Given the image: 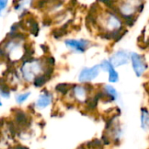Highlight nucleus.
Instances as JSON below:
<instances>
[{"label": "nucleus", "mask_w": 149, "mask_h": 149, "mask_svg": "<svg viewBox=\"0 0 149 149\" xmlns=\"http://www.w3.org/2000/svg\"><path fill=\"white\" fill-rule=\"evenodd\" d=\"M105 93L108 95V97L110 98L111 101H114L119 98V94L117 93V91L111 86H105Z\"/></svg>", "instance_id": "obj_9"}, {"label": "nucleus", "mask_w": 149, "mask_h": 149, "mask_svg": "<svg viewBox=\"0 0 149 149\" xmlns=\"http://www.w3.org/2000/svg\"><path fill=\"white\" fill-rule=\"evenodd\" d=\"M100 68H102L104 71H107L109 72V81L112 83H115L119 80V75L117 72L114 70L113 65L108 62V61H103L102 64L100 65Z\"/></svg>", "instance_id": "obj_5"}, {"label": "nucleus", "mask_w": 149, "mask_h": 149, "mask_svg": "<svg viewBox=\"0 0 149 149\" xmlns=\"http://www.w3.org/2000/svg\"><path fill=\"white\" fill-rule=\"evenodd\" d=\"M0 93L5 99H8L10 97V91H9L7 86L4 83L0 84Z\"/></svg>", "instance_id": "obj_13"}, {"label": "nucleus", "mask_w": 149, "mask_h": 149, "mask_svg": "<svg viewBox=\"0 0 149 149\" xmlns=\"http://www.w3.org/2000/svg\"><path fill=\"white\" fill-rule=\"evenodd\" d=\"M141 128L145 131L148 130L149 126V113L148 109L146 107L141 108Z\"/></svg>", "instance_id": "obj_7"}, {"label": "nucleus", "mask_w": 149, "mask_h": 149, "mask_svg": "<svg viewBox=\"0 0 149 149\" xmlns=\"http://www.w3.org/2000/svg\"><path fill=\"white\" fill-rule=\"evenodd\" d=\"M30 27H31V32L34 34V36H37L38 33V24L32 18H31V21L30 22Z\"/></svg>", "instance_id": "obj_14"}, {"label": "nucleus", "mask_w": 149, "mask_h": 149, "mask_svg": "<svg viewBox=\"0 0 149 149\" xmlns=\"http://www.w3.org/2000/svg\"><path fill=\"white\" fill-rule=\"evenodd\" d=\"M15 119H16L17 123L19 124V125H25L27 123V121H28L26 114L22 111H17L16 113Z\"/></svg>", "instance_id": "obj_10"}, {"label": "nucleus", "mask_w": 149, "mask_h": 149, "mask_svg": "<svg viewBox=\"0 0 149 149\" xmlns=\"http://www.w3.org/2000/svg\"><path fill=\"white\" fill-rule=\"evenodd\" d=\"M52 95L49 93H44L43 94H41L38 98V100H37V103H36V106L42 109V108H45V107H47L51 103H52Z\"/></svg>", "instance_id": "obj_6"}, {"label": "nucleus", "mask_w": 149, "mask_h": 149, "mask_svg": "<svg viewBox=\"0 0 149 149\" xmlns=\"http://www.w3.org/2000/svg\"><path fill=\"white\" fill-rule=\"evenodd\" d=\"M69 88H70V86H69L68 84H65V83L59 84V85H58V86H56V90H57L58 92L63 93V94L66 93L68 92Z\"/></svg>", "instance_id": "obj_15"}, {"label": "nucleus", "mask_w": 149, "mask_h": 149, "mask_svg": "<svg viewBox=\"0 0 149 149\" xmlns=\"http://www.w3.org/2000/svg\"><path fill=\"white\" fill-rule=\"evenodd\" d=\"M65 45L72 50H75L79 52H83L88 47L89 42L86 40H75V39H69L65 41Z\"/></svg>", "instance_id": "obj_3"}, {"label": "nucleus", "mask_w": 149, "mask_h": 149, "mask_svg": "<svg viewBox=\"0 0 149 149\" xmlns=\"http://www.w3.org/2000/svg\"><path fill=\"white\" fill-rule=\"evenodd\" d=\"M15 149H27L26 148H24V147H23V146H17V147H16Z\"/></svg>", "instance_id": "obj_18"}, {"label": "nucleus", "mask_w": 149, "mask_h": 149, "mask_svg": "<svg viewBox=\"0 0 149 149\" xmlns=\"http://www.w3.org/2000/svg\"><path fill=\"white\" fill-rule=\"evenodd\" d=\"M132 62H133V67L134 72L138 77H141L144 73L145 70L147 69V65L142 60V58L137 53L132 54Z\"/></svg>", "instance_id": "obj_2"}, {"label": "nucleus", "mask_w": 149, "mask_h": 149, "mask_svg": "<svg viewBox=\"0 0 149 149\" xmlns=\"http://www.w3.org/2000/svg\"><path fill=\"white\" fill-rule=\"evenodd\" d=\"M47 63H48L50 65H53L54 63H55V60H54V58H53L52 57H49V58H47Z\"/></svg>", "instance_id": "obj_17"}, {"label": "nucleus", "mask_w": 149, "mask_h": 149, "mask_svg": "<svg viewBox=\"0 0 149 149\" xmlns=\"http://www.w3.org/2000/svg\"><path fill=\"white\" fill-rule=\"evenodd\" d=\"M86 89L84 86H75L73 89V94L75 98L79 101H83L86 99Z\"/></svg>", "instance_id": "obj_8"}, {"label": "nucleus", "mask_w": 149, "mask_h": 149, "mask_svg": "<svg viewBox=\"0 0 149 149\" xmlns=\"http://www.w3.org/2000/svg\"><path fill=\"white\" fill-rule=\"evenodd\" d=\"M3 106V104H2V102H1V100H0V107H2Z\"/></svg>", "instance_id": "obj_19"}, {"label": "nucleus", "mask_w": 149, "mask_h": 149, "mask_svg": "<svg viewBox=\"0 0 149 149\" xmlns=\"http://www.w3.org/2000/svg\"><path fill=\"white\" fill-rule=\"evenodd\" d=\"M100 72V66L95 65L92 68H84L79 76V80L80 82H87L91 81L92 79H95Z\"/></svg>", "instance_id": "obj_1"}, {"label": "nucleus", "mask_w": 149, "mask_h": 149, "mask_svg": "<svg viewBox=\"0 0 149 149\" xmlns=\"http://www.w3.org/2000/svg\"><path fill=\"white\" fill-rule=\"evenodd\" d=\"M128 61V54L125 51H120L113 55L111 58V64L114 66H120L127 64Z\"/></svg>", "instance_id": "obj_4"}, {"label": "nucleus", "mask_w": 149, "mask_h": 149, "mask_svg": "<svg viewBox=\"0 0 149 149\" xmlns=\"http://www.w3.org/2000/svg\"><path fill=\"white\" fill-rule=\"evenodd\" d=\"M7 3H8V0H0V13L5 9Z\"/></svg>", "instance_id": "obj_16"}, {"label": "nucleus", "mask_w": 149, "mask_h": 149, "mask_svg": "<svg viewBox=\"0 0 149 149\" xmlns=\"http://www.w3.org/2000/svg\"><path fill=\"white\" fill-rule=\"evenodd\" d=\"M47 79H49L45 74L44 75H41V76H38L34 80V86L36 87H40V86H42L47 81Z\"/></svg>", "instance_id": "obj_11"}, {"label": "nucleus", "mask_w": 149, "mask_h": 149, "mask_svg": "<svg viewBox=\"0 0 149 149\" xmlns=\"http://www.w3.org/2000/svg\"><path fill=\"white\" fill-rule=\"evenodd\" d=\"M31 95V93H21V94H18L16 96V101L18 103V104H22L24 102H25L28 98L30 97Z\"/></svg>", "instance_id": "obj_12"}]
</instances>
